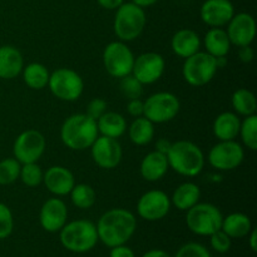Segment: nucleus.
<instances>
[{"label": "nucleus", "instance_id": "obj_1", "mask_svg": "<svg viewBox=\"0 0 257 257\" xmlns=\"http://www.w3.org/2000/svg\"><path fill=\"white\" fill-rule=\"evenodd\" d=\"M95 227L98 240L112 248L131 240L137 230V218L125 208H110L100 216Z\"/></svg>", "mask_w": 257, "mask_h": 257}, {"label": "nucleus", "instance_id": "obj_2", "mask_svg": "<svg viewBox=\"0 0 257 257\" xmlns=\"http://www.w3.org/2000/svg\"><path fill=\"white\" fill-rule=\"evenodd\" d=\"M97 120L85 113L69 115L60 127V140L63 145L72 151H85L97 140Z\"/></svg>", "mask_w": 257, "mask_h": 257}, {"label": "nucleus", "instance_id": "obj_3", "mask_svg": "<svg viewBox=\"0 0 257 257\" xmlns=\"http://www.w3.org/2000/svg\"><path fill=\"white\" fill-rule=\"evenodd\" d=\"M166 156L170 168L183 177L198 176L206 163L203 151L196 143L186 140L172 142Z\"/></svg>", "mask_w": 257, "mask_h": 257}, {"label": "nucleus", "instance_id": "obj_4", "mask_svg": "<svg viewBox=\"0 0 257 257\" xmlns=\"http://www.w3.org/2000/svg\"><path fill=\"white\" fill-rule=\"evenodd\" d=\"M59 238L63 247L75 253H84L93 250L99 241L95 223L89 220L67 222L59 231Z\"/></svg>", "mask_w": 257, "mask_h": 257}, {"label": "nucleus", "instance_id": "obj_5", "mask_svg": "<svg viewBox=\"0 0 257 257\" xmlns=\"http://www.w3.org/2000/svg\"><path fill=\"white\" fill-rule=\"evenodd\" d=\"M147 24V15L143 8L133 4L132 2L123 3L115 10L113 30L120 42L136 40L145 30Z\"/></svg>", "mask_w": 257, "mask_h": 257}, {"label": "nucleus", "instance_id": "obj_6", "mask_svg": "<svg viewBox=\"0 0 257 257\" xmlns=\"http://www.w3.org/2000/svg\"><path fill=\"white\" fill-rule=\"evenodd\" d=\"M186 212V225L195 235L211 236L221 230L223 216L217 206L198 202Z\"/></svg>", "mask_w": 257, "mask_h": 257}, {"label": "nucleus", "instance_id": "obj_7", "mask_svg": "<svg viewBox=\"0 0 257 257\" xmlns=\"http://www.w3.org/2000/svg\"><path fill=\"white\" fill-rule=\"evenodd\" d=\"M50 92L63 102H75L84 90V80L79 73L70 68H58L50 73L48 82Z\"/></svg>", "mask_w": 257, "mask_h": 257}, {"label": "nucleus", "instance_id": "obj_8", "mask_svg": "<svg viewBox=\"0 0 257 257\" xmlns=\"http://www.w3.org/2000/svg\"><path fill=\"white\" fill-rule=\"evenodd\" d=\"M218 68L216 58L206 52H197L186 58L182 65V77L192 87H203L215 78Z\"/></svg>", "mask_w": 257, "mask_h": 257}, {"label": "nucleus", "instance_id": "obj_9", "mask_svg": "<svg viewBox=\"0 0 257 257\" xmlns=\"http://www.w3.org/2000/svg\"><path fill=\"white\" fill-rule=\"evenodd\" d=\"M143 115L155 124H162L175 119L181 109L180 99L171 92H157L143 100Z\"/></svg>", "mask_w": 257, "mask_h": 257}, {"label": "nucleus", "instance_id": "obj_10", "mask_svg": "<svg viewBox=\"0 0 257 257\" xmlns=\"http://www.w3.org/2000/svg\"><path fill=\"white\" fill-rule=\"evenodd\" d=\"M135 54L127 43L115 40L105 45L103 50L102 60L104 69L110 77L123 78L132 73Z\"/></svg>", "mask_w": 257, "mask_h": 257}, {"label": "nucleus", "instance_id": "obj_11", "mask_svg": "<svg viewBox=\"0 0 257 257\" xmlns=\"http://www.w3.org/2000/svg\"><path fill=\"white\" fill-rule=\"evenodd\" d=\"M47 148V141L42 132L37 130H27L20 133L13 145V155L22 165L34 163L42 158Z\"/></svg>", "mask_w": 257, "mask_h": 257}, {"label": "nucleus", "instance_id": "obj_12", "mask_svg": "<svg viewBox=\"0 0 257 257\" xmlns=\"http://www.w3.org/2000/svg\"><path fill=\"white\" fill-rule=\"evenodd\" d=\"M245 158V150L238 142L233 141H218L210 150L207 161L211 167L217 171H232L240 167Z\"/></svg>", "mask_w": 257, "mask_h": 257}, {"label": "nucleus", "instance_id": "obj_13", "mask_svg": "<svg viewBox=\"0 0 257 257\" xmlns=\"http://www.w3.org/2000/svg\"><path fill=\"white\" fill-rule=\"evenodd\" d=\"M171 198L161 190L147 191L141 196L137 202V213L146 221H160L170 213Z\"/></svg>", "mask_w": 257, "mask_h": 257}, {"label": "nucleus", "instance_id": "obj_14", "mask_svg": "<svg viewBox=\"0 0 257 257\" xmlns=\"http://www.w3.org/2000/svg\"><path fill=\"white\" fill-rule=\"evenodd\" d=\"M166 60L160 53L146 52L135 58L132 73L143 85L158 82L165 74Z\"/></svg>", "mask_w": 257, "mask_h": 257}, {"label": "nucleus", "instance_id": "obj_15", "mask_svg": "<svg viewBox=\"0 0 257 257\" xmlns=\"http://www.w3.org/2000/svg\"><path fill=\"white\" fill-rule=\"evenodd\" d=\"M90 155L98 167L103 170H113L122 161V146L115 138L98 136L94 143L90 146Z\"/></svg>", "mask_w": 257, "mask_h": 257}, {"label": "nucleus", "instance_id": "obj_16", "mask_svg": "<svg viewBox=\"0 0 257 257\" xmlns=\"http://www.w3.org/2000/svg\"><path fill=\"white\" fill-rule=\"evenodd\" d=\"M230 39L231 45L235 47H245L251 45L256 37V22L253 17L248 13H237L228 22L226 30Z\"/></svg>", "mask_w": 257, "mask_h": 257}, {"label": "nucleus", "instance_id": "obj_17", "mask_svg": "<svg viewBox=\"0 0 257 257\" xmlns=\"http://www.w3.org/2000/svg\"><path fill=\"white\" fill-rule=\"evenodd\" d=\"M68 221V207L57 196L45 201L40 208L39 222L47 232H59Z\"/></svg>", "mask_w": 257, "mask_h": 257}, {"label": "nucleus", "instance_id": "obj_18", "mask_svg": "<svg viewBox=\"0 0 257 257\" xmlns=\"http://www.w3.org/2000/svg\"><path fill=\"white\" fill-rule=\"evenodd\" d=\"M202 22L211 28H223L235 15V7L230 0H206L201 5Z\"/></svg>", "mask_w": 257, "mask_h": 257}, {"label": "nucleus", "instance_id": "obj_19", "mask_svg": "<svg viewBox=\"0 0 257 257\" xmlns=\"http://www.w3.org/2000/svg\"><path fill=\"white\" fill-rule=\"evenodd\" d=\"M43 183L47 190L57 197L69 195L75 186L74 175L70 170L63 166H52L43 176Z\"/></svg>", "mask_w": 257, "mask_h": 257}, {"label": "nucleus", "instance_id": "obj_20", "mask_svg": "<svg viewBox=\"0 0 257 257\" xmlns=\"http://www.w3.org/2000/svg\"><path fill=\"white\" fill-rule=\"evenodd\" d=\"M201 44L202 42H201L198 33L192 29H187V28L177 30L171 39L172 52L177 57L183 58V59L200 52Z\"/></svg>", "mask_w": 257, "mask_h": 257}, {"label": "nucleus", "instance_id": "obj_21", "mask_svg": "<svg viewBox=\"0 0 257 257\" xmlns=\"http://www.w3.org/2000/svg\"><path fill=\"white\" fill-rule=\"evenodd\" d=\"M170 170L167 156L158 151H152L143 157L140 166V172L143 180L148 182H157L162 180Z\"/></svg>", "mask_w": 257, "mask_h": 257}, {"label": "nucleus", "instance_id": "obj_22", "mask_svg": "<svg viewBox=\"0 0 257 257\" xmlns=\"http://www.w3.org/2000/svg\"><path fill=\"white\" fill-rule=\"evenodd\" d=\"M24 68L22 52L13 45L0 47V79H14Z\"/></svg>", "mask_w": 257, "mask_h": 257}, {"label": "nucleus", "instance_id": "obj_23", "mask_svg": "<svg viewBox=\"0 0 257 257\" xmlns=\"http://www.w3.org/2000/svg\"><path fill=\"white\" fill-rule=\"evenodd\" d=\"M240 125L241 119L235 112H222L213 120V136L218 141H233L237 138Z\"/></svg>", "mask_w": 257, "mask_h": 257}, {"label": "nucleus", "instance_id": "obj_24", "mask_svg": "<svg viewBox=\"0 0 257 257\" xmlns=\"http://www.w3.org/2000/svg\"><path fill=\"white\" fill-rule=\"evenodd\" d=\"M206 53L212 57H227L231 50V42L223 28H211L203 38Z\"/></svg>", "mask_w": 257, "mask_h": 257}, {"label": "nucleus", "instance_id": "obj_25", "mask_svg": "<svg viewBox=\"0 0 257 257\" xmlns=\"http://www.w3.org/2000/svg\"><path fill=\"white\" fill-rule=\"evenodd\" d=\"M97 127L99 136L118 140L127 132V120L120 113L107 110L97 119Z\"/></svg>", "mask_w": 257, "mask_h": 257}, {"label": "nucleus", "instance_id": "obj_26", "mask_svg": "<svg viewBox=\"0 0 257 257\" xmlns=\"http://www.w3.org/2000/svg\"><path fill=\"white\" fill-rule=\"evenodd\" d=\"M171 203L180 211H187L200 202L201 190L193 182H185L178 186L172 193Z\"/></svg>", "mask_w": 257, "mask_h": 257}, {"label": "nucleus", "instance_id": "obj_27", "mask_svg": "<svg viewBox=\"0 0 257 257\" xmlns=\"http://www.w3.org/2000/svg\"><path fill=\"white\" fill-rule=\"evenodd\" d=\"M221 230L231 238H242L252 230V222L245 213L233 212L223 217Z\"/></svg>", "mask_w": 257, "mask_h": 257}, {"label": "nucleus", "instance_id": "obj_28", "mask_svg": "<svg viewBox=\"0 0 257 257\" xmlns=\"http://www.w3.org/2000/svg\"><path fill=\"white\" fill-rule=\"evenodd\" d=\"M127 130L131 142L136 146H146L155 138V123L147 119L145 115L135 118Z\"/></svg>", "mask_w": 257, "mask_h": 257}, {"label": "nucleus", "instance_id": "obj_29", "mask_svg": "<svg viewBox=\"0 0 257 257\" xmlns=\"http://www.w3.org/2000/svg\"><path fill=\"white\" fill-rule=\"evenodd\" d=\"M23 80L30 89L42 90L48 87L50 73L48 68L42 63H30V64L24 65L22 70Z\"/></svg>", "mask_w": 257, "mask_h": 257}, {"label": "nucleus", "instance_id": "obj_30", "mask_svg": "<svg viewBox=\"0 0 257 257\" xmlns=\"http://www.w3.org/2000/svg\"><path fill=\"white\" fill-rule=\"evenodd\" d=\"M231 104H232L233 112L237 115L247 117V115L256 114V97L251 90L246 89V88H240L233 92L232 97H231Z\"/></svg>", "mask_w": 257, "mask_h": 257}, {"label": "nucleus", "instance_id": "obj_31", "mask_svg": "<svg viewBox=\"0 0 257 257\" xmlns=\"http://www.w3.org/2000/svg\"><path fill=\"white\" fill-rule=\"evenodd\" d=\"M69 195L73 205L80 210H89L97 201V193L94 188L87 183H78V185L75 183Z\"/></svg>", "mask_w": 257, "mask_h": 257}, {"label": "nucleus", "instance_id": "obj_32", "mask_svg": "<svg viewBox=\"0 0 257 257\" xmlns=\"http://www.w3.org/2000/svg\"><path fill=\"white\" fill-rule=\"evenodd\" d=\"M238 136L242 140L243 146L250 151L257 150V115H247L241 120Z\"/></svg>", "mask_w": 257, "mask_h": 257}, {"label": "nucleus", "instance_id": "obj_33", "mask_svg": "<svg viewBox=\"0 0 257 257\" xmlns=\"http://www.w3.org/2000/svg\"><path fill=\"white\" fill-rule=\"evenodd\" d=\"M22 163L14 157L4 158L0 161V185L8 186L19 180Z\"/></svg>", "mask_w": 257, "mask_h": 257}, {"label": "nucleus", "instance_id": "obj_34", "mask_svg": "<svg viewBox=\"0 0 257 257\" xmlns=\"http://www.w3.org/2000/svg\"><path fill=\"white\" fill-rule=\"evenodd\" d=\"M43 176H44V172L38 162L25 163V165H22V168H20L19 178L28 187H37L40 183H43Z\"/></svg>", "mask_w": 257, "mask_h": 257}, {"label": "nucleus", "instance_id": "obj_35", "mask_svg": "<svg viewBox=\"0 0 257 257\" xmlns=\"http://www.w3.org/2000/svg\"><path fill=\"white\" fill-rule=\"evenodd\" d=\"M119 89L127 99H137L143 94V84L133 74L120 78Z\"/></svg>", "mask_w": 257, "mask_h": 257}, {"label": "nucleus", "instance_id": "obj_36", "mask_svg": "<svg viewBox=\"0 0 257 257\" xmlns=\"http://www.w3.org/2000/svg\"><path fill=\"white\" fill-rule=\"evenodd\" d=\"M14 230L13 212L5 203L0 202V240L8 238Z\"/></svg>", "mask_w": 257, "mask_h": 257}, {"label": "nucleus", "instance_id": "obj_37", "mask_svg": "<svg viewBox=\"0 0 257 257\" xmlns=\"http://www.w3.org/2000/svg\"><path fill=\"white\" fill-rule=\"evenodd\" d=\"M175 257H211V253L201 243L188 242L181 246Z\"/></svg>", "mask_w": 257, "mask_h": 257}, {"label": "nucleus", "instance_id": "obj_38", "mask_svg": "<svg viewBox=\"0 0 257 257\" xmlns=\"http://www.w3.org/2000/svg\"><path fill=\"white\" fill-rule=\"evenodd\" d=\"M231 240L230 236L226 235L222 230H218L213 232L210 236L211 247L218 253H226L231 248Z\"/></svg>", "mask_w": 257, "mask_h": 257}, {"label": "nucleus", "instance_id": "obj_39", "mask_svg": "<svg viewBox=\"0 0 257 257\" xmlns=\"http://www.w3.org/2000/svg\"><path fill=\"white\" fill-rule=\"evenodd\" d=\"M107 102H105L103 98H93V99L88 103L85 114L89 115V117L93 118L94 120H97L98 118H100L105 112H107Z\"/></svg>", "mask_w": 257, "mask_h": 257}, {"label": "nucleus", "instance_id": "obj_40", "mask_svg": "<svg viewBox=\"0 0 257 257\" xmlns=\"http://www.w3.org/2000/svg\"><path fill=\"white\" fill-rule=\"evenodd\" d=\"M143 110H145V103L141 98L137 99H128L127 103V112L128 114L132 115V117H142Z\"/></svg>", "mask_w": 257, "mask_h": 257}, {"label": "nucleus", "instance_id": "obj_41", "mask_svg": "<svg viewBox=\"0 0 257 257\" xmlns=\"http://www.w3.org/2000/svg\"><path fill=\"white\" fill-rule=\"evenodd\" d=\"M109 257H136V255L132 248L125 245H119L110 248Z\"/></svg>", "mask_w": 257, "mask_h": 257}, {"label": "nucleus", "instance_id": "obj_42", "mask_svg": "<svg viewBox=\"0 0 257 257\" xmlns=\"http://www.w3.org/2000/svg\"><path fill=\"white\" fill-rule=\"evenodd\" d=\"M238 58L242 63H251L255 58V50L251 45H245V47L238 48Z\"/></svg>", "mask_w": 257, "mask_h": 257}, {"label": "nucleus", "instance_id": "obj_43", "mask_svg": "<svg viewBox=\"0 0 257 257\" xmlns=\"http://www.w3.org/2000/svg\"><path fill=\"white\" fill-rule=\"evenodd\" d=\"M97 3L105 10H117L124 3V0H97Z\"/></svg>", "mask_w": 257, "mask_h": 257}, {"label": "nucleus", "instance_id": "obj_44", "mask_svg": "<svg viewBox=\"0 0 257 257\" xmlns=\"http://www.w3.org/2000/svg\"><path fill=\"white\" fill-rule=\"evenodd\" d=\"M171 145H172V142L171 141H168L167 138H158L157 142H156V150L155 151H158V152L163 153V155H167L168 150L171 148Z\"/></svg>", "mask_w": 257, "mask_h": 257}, {"label": "nucleus", "instance_id": "obj_45", "mask_svg": "<svg viewBox=\"0 0 257 257\" xmlns=\"http://www.w3.org/2000/svg\"><path fill=\"white\" fill-rule=\"evenodd\" d=\"M247 236H248V245H250V248L252 250V252H256L257 251V230L256 228H252Z\"/></svg>", "mask_w": 257, "mask_h": 257}, {"label": "nucleus", "instance_id": "obj_46", "mask_svg": "<svg viewBox=\"0 0 257 257\" xmlns=\"http://www.w3.org/2000/svg\"><path fill=\"white\" fill-rule=\"evenodd\" d=\"M142 257H171L166 251L158 250V248H155V250H150L145 253Z\"/></svg>", "mask_w": 257, "mask_h": 257}, {"label": "nucleus", "instance_id": "obj_47", "mask_svg": "<svg viewBox=\"0 0 257 257\" xmlns=\"http://www.w3.org/2000/svg\"><path fill=\"white\" fill-rule=\"evenodd\" d=\"M131 2L133 3V4L138 5V7L141 8H148V7H152V5H155L156 3H158L160 0H131Z\"/></svg>", "mask_w": 257, "mask_h": 257}]
</instances>
